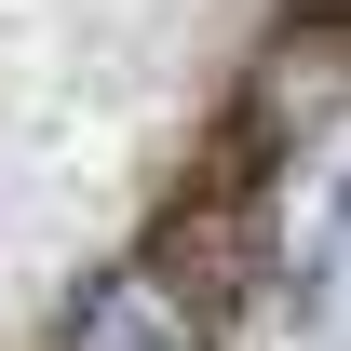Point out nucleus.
Returning a JSON list of instances; mask_svg holds the SVG:
<instances>
[{"label":"nucleus","instance_id":"nucleus-1","mask_svg":"<svg viewBox=\"0 0 351 351\" xmlns=\"http://www.w3.org/2000/svg\"><path fill=\"white\" fill-rule=\"evenodd\" d=\"M351 108V14L338 0H311V14H284L257 41V68H243V122H230V149H324Z\"/></svg>","mask_w":351,"mask_h":351},{"label":"nucleus","instance_id":"nucleus-2","mask_svg":"<svg viewBox=\"0 0 351 351\" xmlns=\"http://www.w3.org/2000/svg\"><path fill=\"white\" fill-rule=\"evenodd\" d=\"M68 351H217V311L189 298L176 270H108V284H82V311H68Z\"/></svg>","mask_w":351,"mask_h":351},{"label":"nucleus","instance_id":"nucleus-3","mask_svg":"<svg viewBox=\"0 0 351 351\" xmlns=\"http://www.w3.org/2000/svg\"><path fill=\"white\" fill-rule=\"evenodd\" d=\"M149 270H176L203 311L243 298V284H257V203H243V176H203V189L162 217V257H149Z\"/></svg>","mask_w":351,"mask_h":351}]
</instances>
